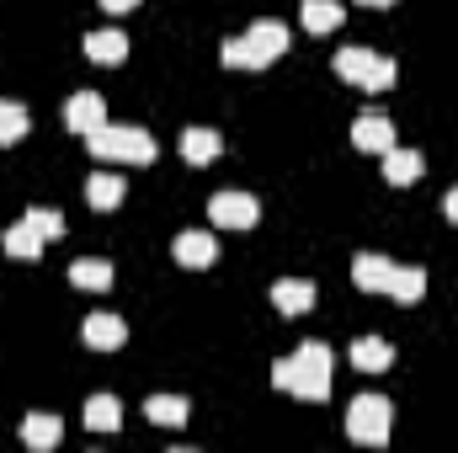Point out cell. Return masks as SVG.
Returning a JSON list of instances; mask_svg holds the SVG:
<instances>
[{"instance_id":"11","label":"cell","mask_w":458,"mask_h":453,"mask_svg":"<svg viewBox=\"0 0 458 453\" xmlns=\"http://www.w3.org/2000/svg\"><path fill=\"white\" fill-rule=\"evenodd\" d=\"M245 38H250V48H256L267 64L288 54V27H283L277 16H261V21H250V32H245Z\"/></svg>"},{"instance_id":"23","label":"cell","mask_w":458,"mask_h":453,"mask_svg":"<svg viewBox=\"0 0 458 453\" xmlns=\"http://www.w3.org/2000/svg\"><path fill=\"white\" fill-rule=\"evenodd\" d=\"M43 245H48V240L27 225V219L5 229V251H11V256H21V261H38V256H43Z\"/></svg>"},{"instance_id":"24","label":"cell","mask_w":458,"mask_h":453,"mask_svg":"<svg viewBox=\"0 0 458 453\" xmlns=\"http://www.w3.org/2000/svg\"><path fill=\"white\" fill-rule=\"evenodd\" d=\"M421 294H427V272H421V267H394V278H389V299L416 304Z\"/></svg>"},{"instance_id":"19","label":"cell","mask_w":458,"mask_h":453,"mask_svg":"<svg viewBox=\"0 0 458 453\" xmlns=\"http://www.w3.org/2000/svg\"><path fill=\"white\" fill-rule=\"evenodd\" d=\"M299 16H304V27H310L315 38H326V32H336V27L346 21L342 0H304V5H299Z\"/></svg>"},{"instance_id":"22","label":"cell","mask_w":458,"mask_h":453,"mask_svg":"<svg viewBox=\"0 0 458 453\" xmlns=\"http://www.w3.org/2000/svg\"><path fill=\"white\" fill-rule=\"evenodd\" d=\"M86 427L91 432H117L123 427V406H117L113 395H91L86 400Z\"/></svg>"},{"instance_id":"18","label":"cell","mask_w":458,"mask_h":453,"mask_svg":"<svg viewBox=\"0 0 458 453\" xmlns=\"http://www.w3.org/2000/svg\"><path fill=\"white\" fill-rule=\"evenodd\" d=\"M81 337H86V346H97V352H117V346L128 341V326H123L117 315H86Z\"/></svg>"},{"instance_id":"21","label":"cell","mask_w":458,"mask_h":453,"mask_svg":"<svg viewBox=\"0 0 458 453\" xmlns=\"http://www.w3.org/2000/svg\"><path fill=\"white\" fill-rule=\"evenodd\" d=\"M144 416H149L155 427H182V422L192 416V406H187L182 395H149V400H144Z\"/></svg>"},{"instance_id":"17","label":"cell","mask_w":458,"mask_h":453,"mask_svg":"<svg viewBox=\"0 0 458 453\" xmlns=\"http://www.w3.org/2000/svg\"><path fill=\"white\" fill-rule=\"evenodd\" d=\"M123 198H128V182H123L117 171H97V176L86 182V203H91L97 214H113Z\"/></svg>"},{"instance_id":"4","label":"cell","mask_w":458,"mask_h":453,"mask_svg":"<svg viewBox=\"0 0 458 453\" xmlns=\"http://www.w3.org/2000/svg\"><path fill=\"white\" fill-rule=\"evenodd\" d=\"M394 59L389 54H373V48H342L336 54V75L346 86H362V91H389L394 86Z\"/></svg>"},{"instance_id":"2","label":"cell","mask_w":458,"mask_h":453,"mask_svg":"<svg viewBox=\"0 0 458 453\" xmlns=\"http://www.w3.org/2000/svg\"><path fill=\"white\" fill-rule=\"evenodd\" d=\"M86 150H91L97 160L149 166V160H155V133H144V128H123V123H102L97 133H86Z\"/></svg>"},{"instance_id":"25","label":"cell","mask_w":458,"mask_h":453,"mask_svg":"<svg viewBox=\"0 0 458 453\" xmlns=\"http://www.w3.org/2000/svg\"><path fill=\"white\" fill-rule=\"evenodd\" d=\"M219 59H225V70H267V59L250 48V38H225Z\"/></svg>"},{"instance_id":"12","label":"cell","mask_w":458,"mask_h":453,"mask_svg":"<svg viewBox=\"0 0 458 453\" xmlns=\"http://www.w3.org/2000/svg\"><path fill=\"white\" fill-rule=\"evenodd\" d=\"M378 160H384V182H389V187H411V182H421V171H427V160H421L416 150H400V144L384 150Z\"/></svg>"},{"instance_id":"20","label":"cell","mask_w":458,"mask_h":453,"mask_svg":"<svg viewBox=\"0 0 458 453\" xmlns=\"http://www.w3.org/2000/svg\"><path fill=\"white\" fill-rule=\"evenodd\" d=\"M389 363H394V346H389V341H378V337L352 341V368H362V373H384Z\"/></svg>"},{"instance_id":"9","label":"cell","mask_w":458,"mask_h":453,"mask_svg":"<svg viewBox=\"0 0 458 453\" xmlns=\"http://www.w3.org/2000/svg\"><path fill=\"white\" fill-rule=\"evenodd\" d=\"M389 278H394V261L378 256V251H362V256L352 261V283H357L362 294H389Z\"/></svg>"},{"instance_id":"26","label":"cell","mask_w":458,"mask_h":453,"mask_svg":"<svg viewBox=\"0 0 458 453\" xmlns=\"http://www.w3.org/2000/svg\"><path fill=\"white\" fill-rule=\"evenodd\" d=\"M27 128H32V117L21 102H5L0 97V144H16V139H27Z\"/></svg>"},{"instance_id":"7","label":"cell","mask_w":458,"mask_h":453,"mask_svg":"<svg viewBox=\"0 0 458 453\" xmlns=\"http://www.w3.org/2000/svg\"><path fill=\"white\" fill-rule=\"evenodd\" d=\"M64 123H70V133H97L102 123H107V102H102V91H75L70 102H64Z\"/></svg>"},{"instance_id":"13","label":"cell","mask_w":458,"mask_h":453,"mask_svg":"<svg viewBox=\"0 0 458 453\" xmlns=\"http://www.w3.org/2000/svg\"><path fill=\"white\" fill-rule=\"evenodd\" d=\"M219 150H225V139L214 128H182V160L187 166H214Z\"/></svg>"},{"instance_id":"5","label":"cell","mask_w":458,"mask_h":453,"mask_svg":"<svg viewBox=\"0 0 458 453\" xmlns=\"http://www.w3.org/2000/svg\"><path fill=\"white\" fill-rule=\"evenodd\" d=\"M208 219L219 229H256L261 203H256L250 192H214V198H208Z\"/></svg>"},{"instance_id":"14","label":"cell","mask_w":458,"mask_h":453,"mask_svg":"<svg viewBox=\"0 0 458 453\" xmlns=\"http://www.w3.org/2000/svg\"><path fill=\"white\" fill-rule=\"evenodd\" d=\"M70 283L86 288V294H107L113 288V261L107 256H81V261H70Z\"/></svg>"},{"instance_id":"3","label":"cell","mask_w":458,"mask_h":453,"mask_svg":"<svg viewBox=\"0 0 458 453\" xmlns=\"http://www.w3.org/2000/svg\"><path fill=\"white\" fill-rule=\"evenodd\" d=\"M389 422H394V411H389L384 395H357L346 406V438L362 443V449H384L389 443Z\"/></svg>"},{"instance_id":"27","label":"cell","mask_w":458,"mask_h":453,"mask_svg":"<svg viewBox=\"0 0 458 453\" xmlns=\"http://www.w3.org/2000/svg\"><path fill=\"white\" fill-rule=\"evenodd\" d=\"M27 225L38 229L43 240H59V235H64V214H59V209H27Z\"/></svg>"},{"instance_id":"30","label":"cell","mask_w":458,"mask_h":453,"mask_svg":"<svg viewBox=\"0 0 458 453\" xmlns=\"http://www.w3.org/2000/svg\"><path fill=\"white\" fill-rule=\"evenodd\" d=\"M357 5H373V11H384V5H394V0H357Z\"/></svg>"},{"instance_id":"6","label":"cell","mask_w":458,"mask_h":453,"mask_svg":"<svg viewBox=\"0 0 458 453\" xmlns=\"http://www.w3.org/2000/svg\"><path fill=\"white\" fill-rule=\"evenodd\" d=\"M171 256L198 272V267H214V261H219V240H214L208 229H182V235L171 240Z\"/></svg>"},{"instance_id":"29","label":"cell","mask_w":458,"mask_h":453,"mask_svg":"<svg viewBox=\"0 0 458 453\" xmlns=\"http://www.w3.org/2000/svg\"><path fill=\"white\" fill-rule=\"evenodd\" d=\"M443 214H448V225H458V187L443 198Z\"/></svg>"},{"instance_id":"10","label":"cell","mask_w":458,"mask_h":453,"mask_svg":"<svg viewBox=\"0 0 458 453\" xmlns=\"http://www.w3.org/2000/svg\"><path fill=\"white\" fill-rule=\"evenodd\" d=\"M59 438H64V422H59L54 411H32V416L21 422V443H27L32 453L59 449Z\"/></svg>"},{"instance_id":"16","label":"cell","mask_w":458,"mask_h":453,"mask_svg":"<svg viewBox=\"0 0 458 453\" xmlns=\"http://www.w3.org/2000/svg\"><path fill=\"white\" fill-rule=\"evenodd\" d=\"M86 59H91V64H123V59H128V38H123L117 27L86 32Z\"/></svg>"},{"instance_id":"28","label":"cell","mask_w":458,"mask_h":453,"mask_svg":"<svg viewBox=\"0 0 458 453\" xmlns=\"http://www.w3.org/2000/svg\"><path fill=\"white\" fill-rule=\"evenodd\" d=\"M133 5H139V0H102V11H107V16H128Z\"/></svg>"},{"instance_id":"1","label":"cell","mask_w":458,"mask_h":453,"mask_svg":"<svg viewBox=\"0 0 458 453\" xmlns=\"http://www.w3.org/2000/svg\"><path fill=\"white\" fill-rule=\"evenodd\" d=\"M331 346L326 341H304L293 357H283V363H272V384L283 389V395H299V400H331Z\"/></svg>"},{"instance_id":"8","label":"cell","mask_w":458,"mask_h":453,"mask_svg":"<svg viewBox=\"0 0 458 453\" xmlns=\"http://www.w3.org/2000/svg\"><path fill=\"white\" fill-rule=\"evenodd\" d=\"M352 144H357V155H384V150H394V123L384 113H362L352 123Z\"/></svg>"},{"instance_id":"15","label":"cell","mask_w":458,"mask_h":453,"mask_svg":"<svg viewBox=\"0 0 458 453\" xmlns=\"http://www.w3.org/2000/svg\"><path fill=\"white\" fill-rule=\"evenodd\" d=\"M272 310H283V315H304V310H315V283H304V278H283V283H272Z\"/></svg>"}]
</instances>
